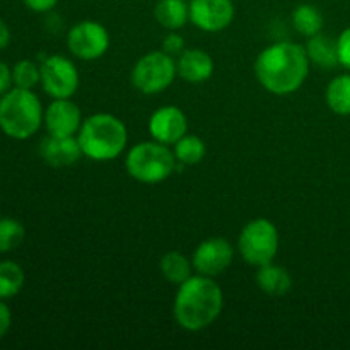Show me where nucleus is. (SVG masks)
I'll return each mask as SVG.
<instances>
[{
	"mask_svg": "<svg viewBox=\"0 0 350 350\" xmlns=\"http://www.w3.org/2000/svg\"><path fill=\"white\" fill-rule=\"evenodd\" d=\"M310 58L303 44L279 41L267 46L255 62L256 81L275 96H289L299 91L310 74Z\"/></svg>",
	"mask_w": 350,
	"mask_h": 350,
	"instance_id": "1",
	"label": "nucleus"
},
{
	"mask_svg": "<svg viewBox=\"0 0 350 350\" xmlns=\"http://www.w3.org/2000/svg\"><path fill=\"white\" fill-rule=\"evenodd\" d=\"M224 306L222 289L212 277L191 275L178 286L174 297V320L183 330L200 332L211 327Z\"/></svg>",
	"mask_w": 350,
	"mask_h": 350,
	"instance_id": "2",
	"label": "nucleus"
},
{
	"mask_svg": "<svg viewBox=\"0 0 350 350\" xmlns=\"http://www.w3.org/2000/svg\"><path fill=\"white\" fill-rule=\"evenodd\" d=\"M82 154L92 161L116 159L129 142L126 126L111 113H96L82 122L77 133Z\"/></svg>",
	"mask_w": 350,
	"mask_h": 350,
	"instance_id": "3",
	"label": "nucleus"
},
{
	"mask_svg": "<svg viewBox=\"0 0 350 350\" xmlns=\"http://www.w3.org/2000/svg\"><path fill=\"white\" fill-rule=\"evenodd\" d=\"M43 120V106L33 89L12 88L0 98V130L10 139H29L41 129Z\"/></svg>",
	"mask_w": 350,
	"mask_h": 350,
	"instance_id": "4",
	"label": "nucleus"
},
{
	"mask_svg": "<svg viewBox=\"0 0 350 350\" xmlns=\"http://www.w3.org/2000/svg\"><path fill=\"white\" fill-rule=\"evenodd\" d=\"M126 173L139 183L156 185L167 180L178 167L174 152L157 140L140 142L129 150L125 159Z\"/></svg>",
	"mask_w": 350,
	"mask_h": 350,
	"instance_id": "5",
	"label": "nucleus"
},
{
	"mask_svg": "<svg viewBox=\"0 0 350 350\" xmlns=\"http://www.w3.org/2000/svg\"><path fill=\"white\" fill-rule=\"evenodd\" d=\"M280 238L275 224L269 219H253L241 229L238 250L241 258L253 267H262L273 262L279 252Z\"/></svg>",
	"mask_w": 350,
	"mask_h": 350,
	"instance_id": "6",
	"label": "nucleus"
},
{
	"mask_svg": "<svg viewBox=\"0 0 350 350\" xmlns=\"http://www.w3.org/2000/svg\"><path fill=\"white\" fill-rule=\"evenodd\" d=\"M176 60L163 50L144 55L132 68V84L142 94L152 96L166 91L176 79Z\"/></svg>",
	"mask_w": 350,
	"mask_h": 350,
	"instance_id": "7",
	"label": "nucleus"
},
{
	"mask_svg": "<svg viewBox=\"0 0 350 350\" xmlns=\"http://www.w3.org/2000/svg\"><path fill=\"white\" fill-rule=\"evenodd\" d=\"M41 68V88L50 98L68 99L77 92L79 70L72 60L62 55L46 57L40 65Z\"/></svg>",
	"mask_w": 350,
	"mask_h": 350,
	"instance_id": "8",
	"label": "nucleus"
},
{
	"mask_svg": "<svg viewBox=\"0 0 350 350\" xmlns=\"http://www.w3.org/2000/svg\"><path fill=\"white\" fill-rule=\"evenodd\" d=\"M67 46L81 60H98L108 51L109 33L98 21H81L68 31Z\"/></svg>",
	"mask_w": 350,
	"mask_h": 350,
	"instance_id": "9",
	"label": "nucleus"
},
{
	"mask_svg": "<svg viewBox=\"0 0 350 350\" xmlns=\"http://www.w3.org/2000/svg\"><path fill=\"white\" fill-rule=\"evenodd\" d=\"M234 260V250L226 238H208L197 246L193 253V269L207 277L221 275Z\"/></svg>",
	"mask_w": 350,
	"mask_h": 350,
	"instance_id": "10",
	"label": "nucleus"
},
{
	"mask_svg": "<svg viewBox=\"0 0 350 350\" xmlns=\"http://www.w3.org/2000/svg\"><path fill=\"white\" fill-rule=\"evenodd\" d=\"M232 0H190V21L205 33H219L234 21Z\"/></svg>",
	"mask_w": 350,
	"mask_h": 350,
	"instance_id": "11",
	"label": "nucleus"
},
{
	"mask_svg": "<svg viewBox=\"0 0 350 350\" xmlns=\"http://www.w3.org/2000/svg\"><path fill=\"white\" fill-rule=\"evenodd\" d=\"M82 111L70 98L53 99L44 109V126L48 135L72 137L77 135L82 125Z\"/></svg>",
	"mask_w": 350,
	"mask_h": 350,
	"instance_id": "12",
	"label": "nucleus"
},
{
	"mask_svg": "<svg viewBox=\"0 0 350 350\" xmlns=\"http://www.w3.org/2000/svg\"><path fill=\"white\" fill-rule=\"evenodd\" d=\"M149 132L154 140L166 146H174L188 133V118L178 106H163L149 118Z\"/></svg>",
	"mask_w": 350,
	"mask_h": 350,
	"instance_id": "13",
	"label": "nucleus"
},
{
	"mask_svg": "<svg viewBox=\"0 0 350 350\" xmlns=\"http://www.w3.org/2000/svg\"><path fill=\"white\" fill-rule=\"evenodd\" d=\"M40 156L46 164L53 167L72 166L81 159L82 154L81 144H79L77 135L72 137H55L48 135L46 139L41 140Z\"/></svg>",
	"mask_w": 350,
	"mask_h": 350,
	"instance_id": "14",
	"label": "nucleus"
},
{
	"mask_svg": "<svg viewBox=\"0 0 350 350\" xmlns=\"http://www.w3.org/2000/svg\"><path fill=\"white\" fill-rule=\"evenodd\" d=\"M176 70L185 82L200 84L208 81L214 74V60L207 51L200 48H190L178 57Z\"/></svg>",
	"mask_w": 350,
	"mask_h": 350,
	"instance_id": "15",
	"label": "nucleus"
},
{
	"mask_svg": "<svg viewBox=\"0 0 350 350\" xmlns=\"http://www.w3.org/2000/svg\"><path fill=\"white\" fill-rule=\"evenodd\" d=\"M256 284L265 294L273 297L286 296L293 287V277L284 267L275 265L273 262L258 267Z\"/></svg>",
	"mask_w": 350,
	"mask_h": 350,
	"instance_id": "16",
	"label": "nucleus"
},
{
	"mask_svg": "<svg viewBox=\"0 0 350 350\" xmlns=\"http://www.w3.org/2000/svg\"><path fill=\"white\" fill-rule=\"evenodd\" d=\"M154 16L166 29H181L190 21V0H157Z\"/></svg>",
	"mask_w": 350,
	"mask_h": 350,
	"instance_id": "17",
	"label": "nucleus"
},
{
	"mask_svg": "<svg viewBox=\"0 0 350 350\" xmlns=\"http://www.w3.org/2000/svg\"><path fill=\"white\" fill-rule=\"evenodd\" d=\"M308 58L313 65L321 68H334L337 67L338 62V48L337 41L332 40L330 36L323 33H318L314 36L308 38L306 43Z\"/></svg>",
	"mask_w": 350,
	"mask_h": 350,
	"instance_id": "18",
	"label": "nucleus"
},
{
	"mask_svg": "<svg viewBox=\"0 0 350 350\" xmlns=\"http://www.w3.org/2000/svg\"><path fill=\"white\" fill-rule=\"evenodd\" d=\"M325 99L335 115L350 116V74L332 79L325 92Z\"/></svg>",
	"mask_w": 350,
	"mask_h": 350,
	"instance_id": "19",
	"label": "nucleus"
},
{
	"mask_svg": "<svg viewBox=\"0 0 350 350\" xmlns=\"http://www.w3.org/2000/svg\"><path fill=\"white\" fill-rule=\"evenodd\" d=\"M159 267L164 279L173 286H181L185 280L190 279L191 270H193V263L180 252L166 253L161 260Z\"/></svg>",
	"mask_w": 350,
	"mask_h": 350,
	"instance_id": "20",
	"label": "nucleus"
},
{
	"mask_svg": "<svg viewBox=\"0 0 350 350\" xmlns=\"http://www.w3.org/2000/svg\"><path fill=\"white\" fill-rule=\"evenodd\" d=\"M26 275L19 263L12 260L0 262V299L7 301L16 297L23 291Z\"/></svg>",
	"mask_w": 350,
	"mask_h": 350,
	"instance_id": "21",
	"label": "nucleus"
},
{
	"mask_svg": "<svg viewBox=\"0 0 350 350\" xmlns=\"http://www.w3.org/2000/svg\"><path fill=\"white\" fill-rule=\"evenodd\" d=\"M293 26L303 36H314L323 29V16L313 3H301L293 12Z\"/></svg>",
	"mask_w": 350,
	"mask_h": 350,
	"instance_id": "22",
	"label": "nucleus"
},
{
	"mask_svg": "<svg viewBox=\"0 0 350 350\" xmlns=\"http://www.w3.org/2000/svg\"><path fill=\"white\" fill-rule=\"evenodd\" d=\"M174 157L180 166H195L205 157L207 147L205 142L197 135H183L174 144Z\"/></svg>",
	"mask_w": 350,
	"mask_h": 350,
	"instance_id": "23",
	"label": "nucleus"
},
{
	"mask_svg": "<svg viewBox=\"0 0 350 350\" xmlns=\"http://www.w3.org/2000/svg\"><path fill=\"white\" fill-rule=\"evenodd\" d=\"M26 229L17 219L0 217V253L14 252L23 245Z\"/></svg>",
	"mask_w": 350,
	"mask_h": 350,
	"instance_id": "24",
	"label": "nucleus"
},
{
	"mask_svg": "<svg viewBox=\"0 0 350 350\" xmlns=\"http://www.w3.org/2000/svg\"><path fill=\"white\" fill-rule=\"evenodd\" d=\"M14 88L33 89L41 82V68L33 60H19L12 67Z\"/></svg>",
	"mask_w": 350,
	"mask_h": 350,
	"instance_id": "25",
	"label": "nucleus"
},
{
	"mask_svg": "<svg viewBox=\"0 0 350 350\" xmlns=\"http://www.w3.org/2000/svg\"><path fill=\"white\" fill-rule=\"evenodd\" d=\"M161 50H163L164 53L171 55L173 58L180 57V55L187 50V48H185L183 36H180L178 33H170L163 40V46H161Z\"/></svg>",
	"mask_w": 350,
	"mask_h": 350,
	"instance_id": "26",
	"label": "nucleus"
},
{
	"mask_svg": "<svg viewBox=\"0 0 350 350\" xmlns=\"http://www.w3.org/2000/svg\"><path fill=\"white\" fill-rule=\"evenodd\" d=\"M337 48H338V62H340L342 67H345L350 70V27L345 31H342V34L337 40Z\"/></svg>",
	"mask_w": 350,
	"mask_h": 350,
	"instance_id": "27",
	"label": "nucleus"
},
{
	"mask_svg": "<svg viewBox=\"0 0 350 350\" xmlns=\"http://www.w3.org/2000/svg\"><path fill=\"white\" fill-rule=\"evenodd\" d=\"M12 68L0 60V98L12 89Z\"/></svg>",
	"mask_w": 350,
	"mask_h": 350,
	"instance_id": "28",
	"label": "nucleus"
},
{
	"mask_svg": "<svg viewBox=\"0 0 350 350\" xmlns=\"http://www.w3.org/2000/svg\"><path fill=\"white\" fill-rule=\"evenodd\" d=\"M10 325H12V313H10L5 301L0 299V340H2L7 335V332L10 330Z\"/></svg>",
	"mask_w": 350,
	"mask_h": 350,
	"instance_id": "29",
	"label": "nucleus"
},
{
	"mask_svg": "<svg viewBox=\"0 0 350 350\" xmlns=\"http://www.w3.org/2000/svg\"><path fill=\"white\" fill-rule=\"evenodd\" d=\"M24 5L27 7L33 12H50L51 9H55V5L58 3V0H23Z\"/></svg>",
	"mask_w": 350,
	"mask_h": 350,
	"instance_id": "30",
	"label": "nucleus"
},
{
	"mask_svg": "<svg viewBox=\"0 0 350 350\" xmlns=\"http://www.w3.org/2000/svg\"><path fill=\"white\" fill-rule=\"evenodd\" d=\"M10 43V29L5 24V21L0 19V50L9 46Z\"/></svg>",
	"mask_w": 350,
	"mask_h": 350,
	"instance_id": "31",
	"label": "nucleus"
}]
</instances>
